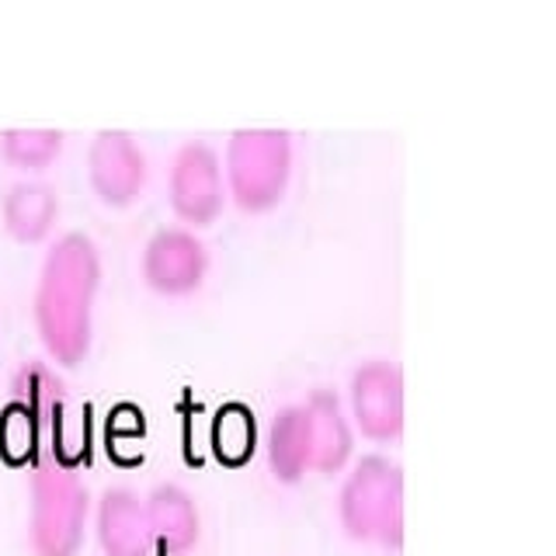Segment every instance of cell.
<instances>
[{
    "label": "cell",
    "mask_w": 556,
    "mask_h": 556,
    "mask_svg": "<svg viewBox=\"0 0 556 556\" xmlns=\"http://www.w3.org/2000/svg\"><path fill=\"white\" fill-rule=\"evenodd\" d=\"M98 286H101L98 243L80 230L56 237V243L42 257L31 306L46 352L60 365H77L91 352Z\"/></svg>",
    "instance_id": "obj_1"
},
{
    "label": "cell",
    "mask_w": 556,
    "mask_h": 556,
    "mask_svg": "<svg viewBox=\"0 0 556 556\" xmlns=\"http://www.w3.org/2000/svg\"><path fill=\"white\" fill-rule=\"evenodd\" d=\"M338 515L358 543L404 546V469L390 456H362L341 483Z\"/></svg>",
    "instance_id": "obj_2"
},
{
    "label": "cell",
    "mask_w": 556,
    "mask_h": 556,
    "mask_svg": "<svg viewBox=\"0 0 556 556\" xmlns=\"http://www.w3.org/2000/svg\"><path fill=\"white\" fill-rule=\"evenodd\" d=\"M28 543L39 556H77L87 526V486L77 466L56 456L31 463L28 483Z\"/></svg>",
    "instance_id": "obj_3"
},
{
    "label": "cell",
    "mask_w": 556,
    "mask_h": 556,
    "mask_svg": "<svg viewBox=\"0 0 556 556\" xmlns=\"http://www.w3.org/2000/svg\"><path fill=\"white\" fill-rule=\"evenodd\" d=\"M292 178V136L289 129L248 126L233 129L226 143V185L240 208L261 213L286 195Z\"/></svg>",
    "instance_id": "obj_4"
},
{
    "label": "cell",
    "mask_w": 556,
    "mask_h": 556,
    "mask_svg": "<svg viewBox=\"0 0 556 556\" xmlns=\"http://www.w3.org/2000/svg\"><path fill=\"white\" fill-rule=\"evenodd\" d=\"M170 205L185 223L205 226L223 208V164L205 139H188L170 161Z\"/></svg>",
    "instance_id": "obj_5"
},
{
    "label": "cell",
    "mask_w": 556,
    "mask_h": 556,
    "mask_svg": "<svg viewBox=\"0 0 556 556\" xmlns=\"http://www.w3.org/2000/svg\"><path fill=\"white\" fill-rule=\"evenodd\" d=\"M352 417L376 442H390L404 431V372L387 358L362 362L352 372Z\"/></svg>",
    "instance_id": "obj_6"
},
{
    "label": "cell",
    "mask_w": 556,
    "mask_h": 556,
    "mask_svg": "<svg viewBox=\"0 0 556 556\" xmlns=\"http://www.w3.org/2000/svg\"><path fill=\"white\" fill-rule=\"evenodd\" d=\"M208 268V251L188 226H161L143 248L147 286L164 295H181L202 286Z\"/></svg>",
    "instance_id": "obj_7"
},
{
    "label": "cell",
    "mask_w": 556,
    "mask_h": 556,
    "mask_svg": "<svg viewBox=\"0 0 556 556\" xmlns=\"http://www.w3.org/2000/svg\"><path fill=\"white\" fill-rule=\"evenodd\" d=\"M87 178L101 202L129 205L147 185V156L126 129H98L87 150Z\"/></svg>",
    "instance_id": "obj_8"
},
{
    "label": "cell",
    "mask_w": 556,
    "mask_h": 556,
    "mask_svg": "<svg viewBox=\"0 0 556 556\" xmlns=\"http://www.w3.org/2000/svg\"><path fill=\"white\" fill-rule=\"evenodd\" d=\"M98 543L104 556H153L147 504L129 486H109V491H101Z\"/></svg>",
    "instance_id": "obj_9"
},
{
    "label": "cell",
    "mask_w": 556,
    "mask_h": 556,
    "mask_svg": "<svg viewBox=\"0 0 556 556\" xmlns=\"http://www.w3.org/2000/svg\"><path fill=\"white\" fill-rule=\"evenodd\" d=\"M306 414V442H309V469L317 473H338L352 459V421L334 390H313L303 404Z\"/></svg>",
    "instance_id": "obj_10"
},
{
    "label": "cell",
    "mask_w": 556,
    "mask_h": 556,
    "mask_svg": "<svg viewBox=\"0 0 556 556\" xmlns=\"http://www.w3.org/2000/svg\"><path fill=\"white\" fill-rule=\"evenodd\" d=\"M11 400L25 404L35 414V421L42 428V456H49L60 425L66 421V414L74 410L70 407L66 379L52 369L46 358H28L17 365V372L11 376Z\"/></svg>",
    "instance_id": "obj_11"
},
{
    "label": "cell",
    "mask_w": 556,
    "mask_h": 556,
    "mask_svg": "<svg viewBox=\"0 0 556 556\" xmlns=\"http://www.w3.org/2000/svg\"><path fill=\"white\" fill-rule=\"evenodd\" d=\"M147 504L153 553H188L199 543V508L185 486L156 483Z\"/></svg>",
    "instance_id": "obj_12"
},
{
    "label": "cell",
    "mask_w": 556,
    "mask_h": 556,
    "mask_svg": "<svg viewBox=\"0 0 556 556\" xmlns=\"http://www.w3.org/2000/svg\"><path fill=\"white\" fill-rule=\"evenodd\" d=\"M0 216L14 240L22 243H39L49 237L60 216V195L49 181L25 178L8 188L4 202H0Z\"/></svg>",
    "instance_id": "obj_13"
},
{
    "label": "cell",
    "mask_w": 556,
    "mask_h": 556,
    "mask_svg": "<svg viewBox=\"0 0 556 556\" xmlns=\"http://www.w3.org/2000/svg\"><path fill=\"white\" fill-rule=\"evenodd\" d=\"M268 466L282 483H295L309 469L306 414L303 404H286L268 428Z\"/></svg>",
    "instance_id": "obj_14"
},
{
    "label": "cell",
    "mask_w": 556,
    "mask_h": 556,
    "mask_svg": "<svg viewBox=\"0 0 556 556\" xmlns=\"http://www.w3.org/2000/svg\"><path fill=\"white\" fill-rule=\"evenodd\" d=\"M208 442H213L216 459L226 466H240L254 456L257 445V425H254V410L240 400H230L213 414V431H208Z\"/></svg>",
    "instance_id": "obj_15"
},
{
    "label": "cell",
    "mask_w": 556,
    "mask_h": 556,
    "mask_svg": "<svg viewBox=\"0 0 556 556\" xmlns=\"http://www.w3.org/2000/svg\"><path fill=\"white\" fill-rule=\"evenodd\" d=\"M63 150V129L46 126H11L0 132V156L11 167L22 170H42L60 156Z\"/></svg>",
    "instance_id": "obj_16"
},
{
    "label": "cell",
    "mask_w": 556,
    "mask_h": 556,
    "mask_svg": "<svg viewBox=\"0 0 556 556\" xmlns=\"http://www.w3.org/2000/svg\"><path fill=\"white\" fill-rule=\"evenodd\" d=\"M0 456L11 466H22L28 459L35 463L42 456V428L35 421V414L17 400H8L0 407Z\"/></svg>",
    "instance_id": "obj_17"
}]
</instances>
